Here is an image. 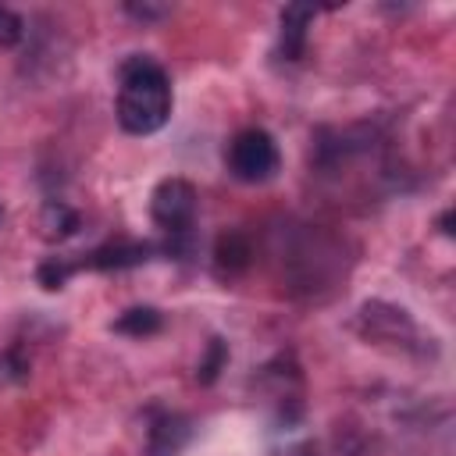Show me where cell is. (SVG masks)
Listing matches in <instances>:
<instances>
[{"label": "cell", "mask_w": 456, "mask_h": 456, "mask_svg": "<svg viewBox=\"0 0 456 456\" xmlns=\"http://www.w3.org/2000/svg\"><path fill=\"white\" fill-rule=\"evenodd\" d=\"M228 363V349H224V342L221 338H210V346H207V356L200 360V367H196V381H203V385H210L217 374H221V367Z\"/></svg>", "instance_id": "11"}, {"label": "cell", "mask_w": 456, "mask_h": 456, "mask_svg": "<svg viewBox=\"0 0 456 456\" xmlns=\"http://www.w3.org/2000/svg\"><path fill=\"white\" fill-rule=\"evenodd\" d=\"M314 21V7H303V4H289L281 11V57L285 61H299L303 57V46H306V28Z\"/></svg>", "instance_id": "5"}, {"label": "cell", "mask_w": 456, "mask_h": 456, "mask_svg": "<svg viewBox=\"0 0 456 456\" xmlns=\"http://www.w3.org/2000/svg\"><path fill=\"white\" fill-rule=\"evenodd\" d=\"M192 438V420L182 413H160L146 435V456H178Z\"/></svg>", "instance_id": "4"}, {"label": "cell", "mask_w": 456, "mask_h": 456, "mask_svg": "<svg viewBox=\"0 0 456 456\" xmlns=\"http://www.w3.org/2000/svg\"><path fill=\"white\" fill-rule=\"evenodd\" d=\"M171 118V82L164 68L150 57H128L121 64L118 121L132 135H150Z\"/></svg>", "instance_id": "1"}, {"label": "cell", "mask_w": 456, "mask_h": 456, "mask_svg": "<svg viewBox=\"0 0 456 456\" xmlns=\"http://www.w3.org/2000/svg\"><path fill=\"white\" fill-rule=\"evenodd\" d=\"M249 256H253V246H249V239L242 232H221V239L214 246V260H217V271L221 274L242 271L249 264Z\"/></svg>", "instance_id": "7"}, {"label": "cell", "mask_w": 456, "mask_h": 456, "mask_svg": "<svg viewBox=\"0 0 456 456\" xmlns=\"http://www.w3.org/2000/svg\"><path fill=\"white\" fill-rule=\"evenodd\" d=\"M39 228H43L46 239H68V235L78 228V214H75L68 203L50 200V203L43 207V214H39Z\"/></svg>", "instance_id": "8"}, {"label": "cell", "mask_w": 456, "mask_h": 456, "mask_svg": "<svg viewBox=\"0 0 456 456\" xmlns=\"http://www.w3.org/2000/svg\"><path fill=\"white\" fill-rule=\"evenodd\" d=\"M75 271V264H64V260H46L39 267V285L43 289H61L68 281V274Z\"/></svg>", "instance_id": "12"}, {"label": "cell", "mask_w": 456, "mask_h": 456, "mask_svg": "<svg viewBox=\"0 0 456 456\" xmlns=\"http://www.w3.org/2000/svg\"><path fill=\"white\" fill-rule=\"evenodd\" d=\"M125 11H128V14H135V18H142V21H146V18H164V14H167V7H146V4H142V7L128 4Z\"/></svg>", "instance_id": "14"}, {"label": "cell", "mask_w": 456, "mask_h": 456, "mask_svg": "<svg viewBox=\"0 0 456 456\" xmlns=\"http://www.w3.org/2000/svg\"><path fill=\"white\" fill-rule=\"evenodd\" d=\"M281 456H317V449H314L310 442H299V445H292V449H285Z\"/></svg>", "instance_id": "15"}, {"label": "cell", "mask_w": 456, "mask_h": 456, "mask_svg": "<svg viewBox=\"0 0 456 456\" xmlns=\"http://www.w3.org/2000/svg\"><path fill=\"white\" fill-rule=\"evenodd\" d=\"M0 217H4V210H0Z\"/></svg>", "instance_id": "16"}, {"label": "cell", "mask_w": 456, "mask_h": 456, "mask_svg": "<svg viewBox=\"0 0 456 456\" xmlns=\"http://www.w3.org/2000/svg\"><path fill=\"white\" fill-rule=\"evenodd\" d=\"M160 324H164L160 310H153V306H132V310H125V314L114 321V331L142 338V335H153V331H160Z\"/></svg>", "instance_id": "9"}, {"label": "cell", "mask_w": 456, "mask_h": 456, "mask_svg": "<svg viewBox=\"0 0 456 456\" xmlns=\"http://www.w3.org/2000/svg\"><path fill=\"white\" fill-rule=\"evenodd\" d=\"M28 378V360L21 356V349H4L0 353V388L21 385Z\"/></svg>", "instance_id": "10"}, {"label": "cell", "mask_w": 456, "mask_h": 456, "mask_svg": "<svg viewBox=\"0 0 456 456\" xmlns=\"http://www.w3.org/2000/svg\"><path fill=\"white\" fill-rule=\"evenodd\" d=\"M21 36H25V21L14 11L0 7V46H14L21 43Z\"/></svg>", "instance_id": "13"}, {"label": "cell", "mask_w": 456, "mask_h": 456, "mask_svg": "<svg viewBox=\"0 0 456 456\" xmlns=\"http://www.w3.org/2000/svg\"><path fill=\"white\" fill-rule=\"evenodd\" d=\"M228 171L239 178V182H267L274 178L278 164H281V153H278V142L271 139V132L264 128H242L232 142H228Z\"/></svg>", "instance_id": "2"}, {"label": "cell", "mask_w": 456, "mask_h": 456, "mask_svg": "<svg viewBox=\"0 0 456 456\" xmlns=\"http://www.w3.org/2000/svg\"><path fill=\"white\" fill-rule=\"evenodd\" d=\"M150 253H153V246H146V242L103 246V249L89 253L82 264H75V271H78V267H132V264H142V260H150Z\"/></svg>", "instance_id": "6"}, {"label": "cell", "mask_w": 456, "mask_h": 456, "mask_svg": "<svg viewBox=\"0 0 456 456\" xmlns=\"http://www.w3.org/2000/svg\"><path fill=\"white\" fill-rule=\"evenodd\" d=\"M150 217L171 239L185 235L196 221V189L185 178H164L150 196Z\"/></svg>", "instance_id": "3"}]
</instances>
